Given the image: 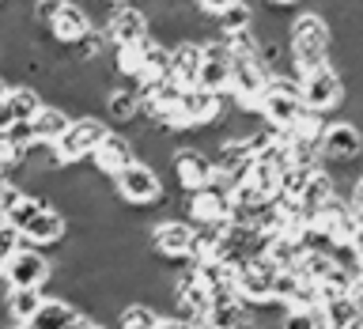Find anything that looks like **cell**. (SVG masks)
I'll use <instances>...</instances> for the list:
<instances>
[{
    "label": "cell",
    "instance_id": "603a6c76",
    "mask_svg": "<svg viewBox=\"0 0 363 329\" xmlns=\"http://www.w3.org/2000/svg\"><path fill=\"white\" fill-rule=\"evenodd\" d=\"M197 65H201V42L197 38H182L170 45V76L178 87H193L197 79Z\"/></svg>",
    "mask_w": 363,
    "mask_h": 329
},
{
    "label": "cell",
    "instance_id": "ac0fdd59",
    "mask_svg": "<svg viewBox=\"0 0 363 329\" xmlns=\"http://www.w3.org/2000/svg\"><path fill=\"white\" fill-rule=\"evenodd\" d=\"M314 227H318V231H325L333 242H348V238L356 235L359 220H356V212H352V204H348L345 193H337V197H329L322 208H318Z\"/></svg>",
    "mask_w": 363,
    "mask_h": 329
},
{
    "label": "cell",
    "instance_id": "4fadbf2b",
    "mask_svg": "<svg viewBox=\"0 0 363 329\" xmlns=\"http://www.w3.org/2000/svg\"><path fill=\"white\" fill-rule=\"evenodd\" d=\"M95 27H99L95 16H91V11L79 4V0H61V8H57V16L50 19L45 34H50L57 45H68V50H76V45L84 42Z\"/></svg>",
    "mask_w": 363,
    "mask_h": 329
},
{
    "label": "cell",
    "instance_id": "f546056e",
    "mask_svg": "<svg viewBox=\"0 0 363 329\" xmlns=\"http://www.w3.org/2000/svg\"><path fill=\"white\" fill-rule=\"evenodd\" d=\"M19 246H23V235H19L11 223L0 220V269H4V261H8L11 254H16Z\"/></svg>",
    "mask_w": 363,
    "mask_h": 329
},
{
    "label": "cell",
    "instance_id": "8992f818",
    "mask_svg": "<svg viewBox=\"0 0 363 329\" xmlns=\"http://www.w3.org/2000/svg\"><path fill=\"white\" fill-rule=\"evenodd\" d=\"M53 257L45 254L38 246H27L23 242L16 254L4 261V269H0V284L4 288H45V284L53 280Z\"/></svg>",
    "mask_w": 363,
    "mask_h": 329
},
{
    "label": "cell",
    "instance_id": "30bf717a",
    "mask_svg": "<svg viewBox=\"0 0 363 329\" xmlns=\"http://www.w3.org/2000/svg\"><path fill=\"white\" fill-rule=\"evenodd\" d=\"M182 121L186 129H216L227 113H231V99L227 95H216V91H201V87H182Z\"/></svg>",
    "mask_w": 363,
    "mask_h": 329
},
{
    "label": "cell",
    "instance_id": "ffe728a7",
    "mask_svg": "<svg viewBox=\"0 0 363 329\" xmlns=\"http://www.w3.org/2000/svg\"><path fill=\"white\" fill-rule=\"evenodd\" d=\"M170 76V45L159 38H147L136 57V76L133 84H152V79H167Z\"/></svg>",
    "mask_w": 363,
    "mask_h": 329
},
{
    "label": "cell",
    "instance_id": "d4e9b609",
    "mask_svg": "<svg viewBox=\"0 0 363 329\" xmlns=\"http://www.w3.org/2000/svg\"><path fill=\"white\" fill-rule=\"evenodd\" d=\"M42 303H45L42 288H8L4 299H0V311H4L8 322H30Z\"/></svg>",
    "mask_w": 363,
    "mask_h": 329
},
{
    "label": "cell",
    "instance_id": "6da1fadb",
    "mask_svg": "<svg viewBox=\"0 0 363 329\" xmlns=\"http://www.w3.org/2000/svg\"><path fill=\"white\" fill-rule=\"evenodd\" d=\"M333 57V27L322 11L306 8L295 11L288 19V68L299 79L303 72H311L318 65H329Z\"/></svg>",
    "mask_w": 363,
    "mask_h": 329
},
{
    "label": "cell",
    "instance_id": "1f68e13d",
    "mask_svg": "<svg viewBox=\"0 0 363 329\" xmlns=\"http://www.w3.org/2000/svg\"><path fill=\"white\" fill-rule=\"evenodd\" d=\"M231 4H238V0H193V8H197L201 16H208V19H216L220 11H227Z\"/></svg>",
    "mask_w": 363,
    "mask_h": 329
},
{
    "label": "cell",
    "instance_id": "7402d4cb",
    "mask_svg": "<svg viewBox=\"0 0 363 329\" xmlns=\"http://www.w3.org/2000/svg\"><path fill=\"white\" fill-rule=\"evenodd\" d=\"M84 314L68 295H45V303L38 306V314L30 318V329H68L76 318Z\"/></svg>",
    "mask_w": 363,
    "mask_h": 329
},
{
    "label": "cell",
    "instance_id": "f1b7e54d",
    "mask_svg": "<svg viewBox=\"0 0 363 329\" xmlns=\"http://www.w3.org/2000/svg\"><path fill=\"white\" fill-rule=\"evenodd\" d=\"M280 329H322L318 306H284V314H280Z\"/></svg>",
    "mask_w": 363,
    "mask_h": 329
},
{
    "label": "cell",
    "instance_id": "9c48e42d",
    "mask_svg": "<svg viewBox=\"0 0 363 329\" xmlns=\"http://www.w3.org/2000/svg\"><path fill=\"white\" fill-rule=\"evenodd\" d=\"M189 246H193V223L182 220V216H163L147 227V250L155 257L170 261V265L189 261Z\"/></svg>",
    "mask_w": 363,
    "mask_h": 329
},
{
    "label": "cell",
    "instance_id": "8d00e7d4",
    "mask_svg": "<svg viewBox=\"0 0 363 329\" xmlns=\"http://www.w3.org/2000/svg\"><path fill=\"white\" fill-rule=\"evenodd\" d=\"M4 95H8V79L0 76V99H4Z\"/></svg>",
    "mask_w": 363,
    "mask_h": 329
},
{
    "label": "cell",
    "instance_id": "4316f807",
    "mask_svg": "<svg viewBox=\"0 0 363 329\" xmlns=\"http://www.w3.org/2000/svg\"><path fill=\"white\" fill-rule=\"evenodd\" d=\"M212 23H216V38H235V34H242V30H254V4H250V0H238V4H231L227 11H220Z\"/></svg>",
    "mask_w": 363,
    "mask_h": 329
},
{
    "label": "cell",
    "instance_id": "f35d334b",
    "mask_svg": "<svg viewBox=\"0 0 363 329\" xmlns=\"http://www.w3.org/2000/svg\"><path fill=\"white\" fill-rule=\"evenodd\" d=\"M0 4H4V0H0Z\"/></svg>",
    "mask_w": 363,
    "mask_h": 329
},
{
    "label": "cell",
    "instance_id": "ba28073f",
    "mask_svg": "<svg viewBox=\"0 0 363 329\" xmlns=\"http://www.w3.org/2000/svg\"><path fill=\"white\" fill-rule=\"evenodd\" d=\"M363 159V129L348 118H329L322 133V167H356Z\"/></svg>",
    "mask_w": 363,
    "mask_h": 329
},
{
    "label": "cell",
    "instance_id": "e575fe53",
    "mask_svg": "<svg viewBox=\"0 0 363 329\" xmlns=\"http://www.w3.org/2000/svg\"><path fill=\"white\" fill-rule=\"evenodd\" d=\"M4 329H30V322H8Z\"/></svg>",
    "mask_w": 363,
    "mask_h": 329
},
{
    "label": "cell",
    "instance_id": "d6a6232c",
    "mask_svg": "<svg viewBox=\"0 0 363 329\" xmlns=\"http://www.w3.org/2000/svg\"><path fill=\"white\" fill-rule=\"evenodd\" d=\"M306 4V0H257V8H269V11H284V16H295Z\"/></svg>",
    "mask_w": 363,
    "mask_h": 329
},
{
    "label": "cell",
    "instance_id": "d590c367",
    "mask_svg": "<svg viewBox=\"0 0 363 329\" xmlns=\"http://www.w3.org/2000/svg\"><path fill=\"white\" fill-rule=\"evenodd\" d=\"M106 8H113V4H136V0H102Z\"/></svg>",
    "mask_w": 363,
    "mask_h": 329
},
{
    "label": "cell",
    "instance_id": "74e56055",
    "mask_svg": "<svg viewBox=\"0 0 363 329\" xmlns=\"http://www.w3.org/2000/svg\"><path fill=\"white\" fill-rule=\"evenodd\" d=\"M348 329H363V314H359V318H356V322H352Z\"/></svg>",
    "mask_w": 363,
    "mask_h": 329
},
{
    "label": "cell",
    "instance_id": "83f0119b",
    "mask_svg": "<svg viewBox=\"0 0 363 329\" xmlns=\"http://www.w3.org/2000/svg\"><path fill=\"white\" fill-rule=\"evenodd\" d=\"M159 322H163V314L140 299L125 303L118 311V329H159Z\"/></svg>",
    "mask_w": 363,
    "mask_h": 329
},
{
    "label": "cell",
    "instance_id": "2e32d148",
    "mask_svg": "<svg viewBox=\"0 0 363 329\" xmlns=\"http://www.w3.org/2000/svg\"><path fill=\"white\" fill-rule=\"evenodd\" d=\"M19 235H23V242H27V246H38V250L61 246L68 238V216L45 204V208H38L27 223L19 227Z\"/></svg>",
    "mask_w": 363,
    "mask_h": 329
},
{
    "label": "cell",
    "instance_id": "484cf974",
    "mask_svg": "<svg viewBox=\"0 0 363 329\" xmlns=\"http://www.w3.org/2000/svg\"><path fill=\"white\" fill-rule=\"evenodd\" d=\"M4 102H8V110H11V118H16V125L23 121L27 125L34 113L42 110V102H45V95L34 84H8V95H4Z\"/></svg>",
    "mask_w": 363,
    "mask_h": 329
},
{
    "label": "cell",
    "instance_id": "9a60e30c",
    "mask_svg": "<svg viewBox=\"0 0 363 329\" xmlns=\"http://www.w3.org/2000/svg\"><path fill=\"white\" fill-rule=\"evenodd\" d=\"M227 212H231V197H227V189L220 182H212L204 189H193L186 201V220L197 227H220V223H227Z\"/></svg>",
    "mask_w": 363,
    "mask_h": 329
},
{
    "label": "cell",
    "instance_id": "277c9868",
    "mask_svg": "<svg viewBox=\"0 0 363 329\" xmlns=\"http://www.w3.org/2000/svg\"><path fill=\"white\" fill-rule=\"evenodd\" d=\"M113 193L118 201H125L129 208H159L167 197V186L159 178V170L144 159H133L129 167H121L113 174Z\"/></svg>",
    "mask_w": 363,
    "mask_h": 329
},
{
    "label": "cell",
    "instance_id": "8fae6325",
    "mask_svg": "<svg viewBox=\"0 0 363 329\" xmlns=\"http://www.w3.org/2000/svg\"><path fill=\"white\" fill-rule=\"evenodd\" d=\"M193 87L227 95V87H231V50H227L223 38H204L201 42V65H197Z\"/></svg>",
    "mask_w": 363,
    "mask_h": 329
},
{
    "label": "cell",
    "instance_id": "52a82bcc",
    "mask_svg": "<svg viewBox=\"0 0 363 329\" xmlns=\"http://www.w3.org/2000/svg\"><path fill=\"white\" fill-rule=\"evenodd\" d=\"M102 34H106L110 50H136L152 38V23H147V11L140 4H113L106 11Z\"/></svg>",
    "mask_w": 363,
    "mask_h": 329
},
{
    "label": "cell",
    "instance_id": "44dd1931",
    "mask_svg": "<svg viewBox=\"0 0 363 329\" xmlns=\"http://www.w3.org/2000/svg\"><path fill=\"white\" fill-rule=\"evenodd\" d=\"M68 121H72L68 106H61V102H42V110L30 118V136H34V144H45V147H50L57 136L68 129Z\"/></svg>",
    "mask_w": 363,
    "mask_h": 329
},
{
    "label": "cell",
    "instance_id": "5b68a950",
    "mask_svg": "<svg viewBox=\"0 0 363 329\" xmlns=\"http://www.w3.org/2000/svg\"><path fill=\"white\" fill-rule=\"evenodd\" d=\"M299 91H303V106L311 113H325V118H337V110L345 106V76L337 72V65H318L311 72L299 76Z\"/></svg>",
    "mask_w": 363,
    "mask_h": 329
},
{
    "label": "cell",
    "instance_id": "7c38bea8",
    "mask_svg": "<svg viewBox=\"0 0 363 329\" xmlns=\"http://www.w3.org/2000/svg\"><path fill=\"white\" fill-rule=\"evenodd\" d=\"M167 163H170V174H174L178 189H186V193L204 189V186H212V182H216V174H212V155L204 152V147L182 144V147H174V152H170Z\"/></svg>",
    "mask_w": 363,
    "mask_h": 329
},
{
    "label": "cell",
    "instance_id": "836d02e7",
    "mask_svg": "<svg viewBox=\"0 0 363 329\" xmlns=\"http://www.w3.org/2000/svg\"><path fill=\"white\" fill-rule=\"evenodd\" d=\"M68 329H106V322H99V318H91V314H79Z\"/></svg>",
    "mask_w": 363,
    "mask_h": 329
},
{
    "label": "cell",
    "instance_id": "5bb4252c",
    "mask_svg": "<svg viewBox=\"0 0 363 329\" xmlns=\"http://www.w3.org/2000/svg\"><path fill=\"white\" fill-rule=\"evenodd\" d=\"M272 277H277V265H272L265 254H254L250 261H242V265L235 269L238 295H242L250 306L272 303Z\"/></svg>",
    "mask_w": 363,
    "mask_h": 329
},
{
    "label": "cell",
    "instance_id": "cb8c5ba5",
    "mask_svg": "<svg viewBox=\"0 0 363 329\" xmlns=\"http://www.w3.org/2000/svg\"><path fill=\"white\" fill-rule=\"evenodd\" d=\"M318 318H322V329H348L359 318V306L348 291H333V295H322Z\"/></svg>",
    "mask_w": 363,
    "mask_h": 329
},
{
    "label": "cell",
    "instance_id": "7a4b0ae2",
    "mask_svg": "<svg viewBox=\"0 0 363 329\" xmlns=\"http://www.w3.org/2000/svg\"><path fill=\"white\" fill-rule=\"evenodd\" d=\"M306 113L303 106V91H299V79L291 72H272L269 76V87L261 91L257 99V118L269 125V129H280L288 133L299 125V118Z\"/></svg>",
    "mask_w": 363,
    "mask_h": 329
},
{
    "label": "cell",
    "instance_id": "3957f363",
    "mask_svg": "<svg viewBox=\"0 0 363 329\" xmlns=\"http://www.w3.org/2000/svg\"><path fill=\"white\" fill-rule=\"evenodd\" d=\"M106 133H110V125L102 121V118H95V113H79V118L68 121V129L50 144V147H53V159H57L65 170H68V167H79L84 159L95 155V147H99V140H102Z\"/></svg>",
    "mask_w": 363,
    "mask_h": 329
},
{
    "label": "cell",
    "instance_id": "4dcf8cb0",
    "mask_svg": "<svg viewBox=\"0 0 363 329\" xmlns=\"http://www.w3.org/2000/svg\"><path fill=\"white\" fill-rule=\"evenodd\" d=\"M345 197H348V204H352V212H356V220L363 223V170H359V178L348 186Z\"/></svg>",
    "mask_w": 363,
    "mask_h": 329
},
{
    "label": "cell",
    "instance_id": "d6986e66",
    "mask_svg": "<svg viewBox=\"0 0 363 329\" xmlns=\"http://www.w3.org/2000/svg\"><path fill=\"white\" fill-rule=\"evenodd\" d=\"M102 110H106V121L113 125H136L140 121V91H136V84H113L102 95Z\"/></svg>",
    "mask_w": 363,
    "mask_h": 329
},
{
    "label": "cell",
    "instance_id": "e0dca14e",
    "mask_svg": "<svg viewBox=\"0 0 363 329\" xmlns=\"http://www.w3.org/2000/svg\"><path fill=\"white\" fill-rule=\"evenodd\" d=\"M133 159H136V144H133V136H125L121 129H110V133L99 140L95 155H91V163H95V170H99L102 178H113L121 167H129Z\"/></svg>",
    "mask_w": 363,
    "mask_h": 329
}]
</instances>
